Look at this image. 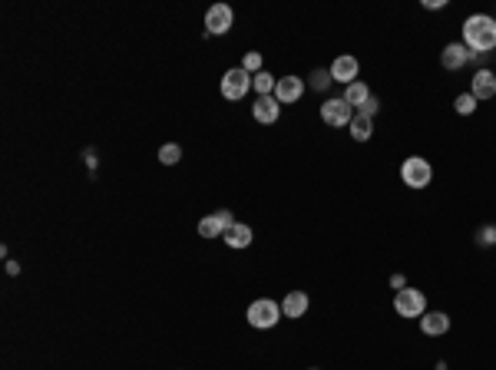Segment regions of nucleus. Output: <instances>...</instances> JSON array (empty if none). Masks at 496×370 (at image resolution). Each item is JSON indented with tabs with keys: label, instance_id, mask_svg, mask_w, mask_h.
Here are the masks:
<instances>
[{
	"label": "nucleus",
	"instance_id": "20",
	"mask_svg": "<svg viewBox=\"0 0 496 370\" xmlns=\"http://www.w3.org/2000/svg\"><path fill=\"white\" fill-rule=\"evenodd\" d=\"M454 110H457L460 116H473V112H477V96H473V92H460L457 99H454Z\"/></svg>",
	"mask_w": 496,
	"mask_h": 370
},
{
	"label": "nucleus",
	"instance_id": "8",
	"mask_svg": "<svg viewBox=\"0 0 496 370\" xmlns=\"http://www.w3.org/2000/svg\"><path fill=\"white\" fill-rule=\"evenodd\" d=\"M321 119H325L327 126H351V119H354V110L344 103V96L338 99H325V106H321Z\"/></svg>",
	"mask_w": 496,
	"mask_h": 370
},
{
	"label": "nucleus",
	"instance_id": "14",
	"mask_svg": "<svg viewBox=\"0 0 496 370\" xmlns=\"http://www.w3.org/2000/svg\"><path fill=\"white\" fill-rule=\"evenodd\" d=\"M420 331L427 334V337H443V334L450 331V317L443 314V311H427V314L420 317Z\"/></svg>",
	"mask_w": 496,
	"mask_h": 370
},
{
	"label": "nucleus",
	"instance_id": "19",
	"mask_svg": "<svg viewBox=\"0 0 496 370\" xmlns=\"http://www.w3.org/2000/svg\"><path fill=\"white\" fill-rule=\"evenodd\" d=\"M275 83H278V79L268 73V70L251 76V90H258V96H271V92H275Z\"/></svg>",
	"mask_w": 496,
	"mask_h": 370
},
{
	"label": "nucleus",
	"instance_id": "21",
	"mask_svg": "<svg viewBox=\"0 0 496 370\" xmlns=\"http://www.w3.org/2000/svg\"><path fill=\"white\" fill-rule=\"evenodd\" d=\"M179 159H182V149H179V143H169V146L159 149V162H162V166H175Z\"/></svg>",
	"mask_w": 496,
	"mask_h": 370
},
{
	"label": "nucleus",
	"instance_id": "24",
	"mask_svg": "<svg viewBox=\"0 0 496 370\" xmlns=\"http://www.w3.org/2000/svg\"><path fill=\"white\" fill-rule=\"evenodd\" d=\"M493 241H496V228H493V225L480 228V245H493Z\"/></svg>",
	"mask_w": 496,
	"mask_h": 370
},
{
	"label": "nucleus",
	"instance_id": "13",
	"mask_svg": "<svg viewBox=\"0 0 496 370\" xmlns=\"http://www.w3.org/2000/svg\"><path fill=\"white\" fill-rule=\"evenodd\" d=\"M308 308H311V301H308L305 291H288L285 301H282V314L291 317V321L305 317V314H308Z\"/></svg>",
	"mask_w": 496,
	"mask_h": 370
},
{
	"label": "nucleus",
	"instance_id": "3",
	"mask_svg": "<svg viewBox=\"0 0 496 370\" xmlns=\"http://www.w3.org/2000/svg\"><path fill=\"white\" fill-rule=\"evenodd\" d=\"M401 179H404V185H410V188H427V185H430V179H434V169H430V162H427V159L410 156V159H404Z\"/></svg>",
	"mask_w": 496,
	"mask_h": 370
},
{
	"label": "nucleus",
	"instance_id": "18",
	"mask_svg": "<svg viewBox=\"0 0 496 370\" xmlns=\"http://www.w3.org/2000/svg\"><path fill=\"white\" fill-rule=\"evenodd\" d=\"M351 136H354L358 143H367V139L374 136V123H371V116L354 112V119H351Z\"/></svg>",
	"mask_w": 496,
	"mask_h": 370
},
{
	"label": "nucleus",
	"instance_id": "11",
	"mask_svg": "<svg viewBox=\"0 0 496 370\" xmlns=\"http://www.w3.org/2000/svg\"><path fill=\"white\" fill-rule=\"evenodd\" d=\"M327 70H331V79H334V83H344V86H347V83H354V79H358V70H361V63H358V60H354L351 53H344V56H338V60H334Z\"/></svg>",
	"mask_w": 496,
	"mask_h": 370
},
{
	"label": "nucleus",
	"instance_id": "28",
	"mask_svg": "<svg viewBox=\"0 0 496 370\" xmlns=\"http://www.w3.org/2000/svg\"><path fill=\"white\" fill-rule=\"evenodd\" d=\"M311 370H318V367H311Z\"/></svg>",
	"mask_w": 496,
	"mask_h": 370
},
{
	"label": "nucleus",
	"instance_id": "5",
	"mask_svg": "<svg viewBox=\"0 0 496 370\" xmlns=\"http://www.w3.org/2000/svg\"><path fill=\"white\" fill-rule=\"evenodd\" d=\"M232 23H235V14H232L229 3H212L209 10H206V30H209L212 37L229 34Z\"/></svg>",
	"mask_w": 496,
	"mask_h": 370
},
{
	"label": "nucleus",
	"instance_id": "12",
	"mask_svg": "<svg viewBox=\"0 0 496 370\" xmlns=\"http://www.w3.org/2000/svg\"><path fill=\"white\" fill-rule=\"evenodd\" d=\"M251 116H255L262 126H271V123H278V116H282V103H278L275 96H258L255 106H251Z\"/></svg>",
	"mask_w": 496,
	"mask_h": 370
},
{
	"label": "nucleus",
	"instance_id": "22",
	"mask_svg": "<svg viewBox=\"0 0 496 370\" xmlns=\"http://www.w3.org/2000/svg\"><path fill=\"white\" fill-rule=\"evenodd\" d=\"M331 83H334V79H331V70H314V73H311V90L325 92Z\"/></svg>",
	"mask_w": 496,
	"mask_h": 370
},
{
	"label": "nucleus",
	"instance_id": "25",
	"mask_svg": "<svg viewBox=\"0 0 496 370\" xmlns=\"http://www.w3.org/2000/svg\"><path fill=\"white\" fill-rule=\"evenodd\" d=\"M377 106H381V103H377V99L371 96V99H367V103H364V106H361L358 112H361V116H371V119H374V112H377Z\"/></svg>",
	"mask_w": 496,
	"mask_h": 370
},
{
	"label": "nucleus",
	"instance_id": "26",
	"mask_svg": "<svg viewBox=\"0 0 496 370\" xmlns=\"http://www.w3.org/2000/svg\"><path fill=\"white\" fill-rule=\"evenodd\" d=\"M390 288H397V291H404V288H407V281H404V275H390Z\"/></svg>",
	"mask_w": 496,
	"mask_h": 370
},
{
	"label": "nucleus",
	"instance_id": "17",
	"mask_svg": "<svg viewBox=\"0 0 496 370\" xmlns=\"http://www.w3.org/2000/svg\"><path fill=\"white\" fill-rule=\"evenodd\" d=\"M222 238H225V245H229V248H248V245H251V238H255V235H251V225H242V222H235L229 228V232H225V235H222Z\"/></svg>",
	"mask_w": 496,
	"mask_h": 370
},
{
	"label": "nucleus",
	"instance_id": "15",
	"mask_svg": "<svg viewBox=\"0 0 496 370\" xmlns=\"http://www.w3.org/2000/svg\"><path fill=\"white\" fill-rule=\"evenodd\" d=\"M470 92L480 99H493L496 96V76L493 70H477V76H473V83H470Z\"/></svg>",
	"mask_w": 496,
	"mask_h": 370
},
{
	"label": "nucleus",
	"instance_id": "10",
	"mask_svg": "<svg viewBox=\"0 0 496 370\" xmlns=\"http://www.w3.org/2000/svg\"><path fill=\"white\" fill-rule=\"evenodd\" d=\"M470 60H473V50H470L467 43H447L443 53H440L443 70H460V66H467Z\"/></svg>",
	"mask_w": 496,
	"mask_h": 370
},
{
	"label": "nucleus",
	"instance_id": "27",
	"mask_svg": "<svg viewBox=\"0 0 496 370\" xmlns=\"http://www.w3.org/2000/svg\"><path fill=\"white\" fill-rule=\"evenodd\" d=\"M443 3H447V0H427V10H440Z\"/></svg>",
	"mask_w": 496,
	"mask_h": 370
},
{
	"label": "nucleus",
	"instance_id": "4",
	"mask_svg": "<svg viewBox=\"0 0 496 370\" xmlns=\"http://www.w3.org/2000/svg\"><path fill=\"white\" fill-rule=\"evenodd\" d=\"M394 311L401 317H423L427 314V295L417 288H404L394 295Z\"/></svg>",
	"mask_w": 496,
	"mask_h": 370
},
{
	"label": "nucleus",
	"instance_id": "7",
	"mask_svg": "<svg viewBox=\"0 0 496 370\" xmlns=\"http://www.w3.org/2000/svg\"><path fill=\"white\" fill-rule=\"evenodd\" d=\"M251 90V73H245L242 66H232L229 73L222 76V96L225 99H242Z\"/></svg>",
	"mask_w": 496,
	"mask_h": 370
},
{
	"label": "nucleus",
	"instance_id": "6",
	"mask_svg": "<svg viewBox=\"0 0 496 370\" xmlns=\"http://www.w3.org/2000/svg\"><path fill=\"white\" fill-rule=\"evenodd\" d=\"M232 225H235L232 212L229 208H219V212H212V215H206V219L199 222V235H202V238H222Z\"/></svg>",
	"mask_w": 496,
	"mask_h": 370
},
{
	"label": "nucleus",
	"instance_id": "9",
	"mask_svg": "<svg viewBox=\"0 0 496 370\" xmlns=\"http://www.w3.org/2000/svg\"><path fill=\"white\" fill-rule=\"evenodd\" d=\"M301 92H305V79H301V76H282V79L275 83V92H271V96L285 106V103H298Z\"/></svg>",
	"mask_w": 496,
	"mask_h": 370
},
{
	"label": "nucleus",
	"instance_id": "2",
	"mask_svg": "<svg viewBox=\"0 0 496 370\" xmlns=\"http://www.w3.org/2000/svg\"><path fill=\"white\" fill-rule=\"evenodd\" d=\"M248 324L251 328H258V331H268V328H275L278 321H282V304L278 301H271V297H258V301H251L248 304Z\"/></svg>",
	"mask_w": 496,
	"mask_h": 370
},
{
	"label": "nucleus",
	"instance_id": "1",
	"mask_svg": "<svg viewBox=\"0 0 496 370\" xmlns=\"http://www.w3.org/2000/svg\"><path fill=\"white\" fill-rule=\"evenodd\" d=\"M463 43L473 50V53H490L496 50V20L486 14H473L463 23Z\"/></svg>",
	"mask_w": 496,
	"mask_h": 370
},
{
	"label": "nucleus",
	"instance_id": "16",
	"mask_svg": "<svg viewBox=\"0 0 496 370\" xmlns=\"http://www.w3.org/2000/svg\"><path fill=\"white\" fill-rule=\"evenodd\" d=\"M367 99H371V90H367V83H364V79H354V83H347V86H344V103H347L354 112L361 110Z\"/></svg>",
	"mask_w": 496,
	"mask_h": 370
},
{
	"label": "nucleus",
	"instance_id": "23",
	"mask_svg": "<svg viewBox=\"0 0 496 370\" xmlns=\"http://www.w3.org/2000/svg\"><path fill=\"white\" fill-rule=\"evenodd\" d=\"M242 70H245V73H262V53H258V50H251V53H245V60H242Z\"/></svg>",
	"mask_w": 496,
	"mask_h": 370
}]
</instances>
